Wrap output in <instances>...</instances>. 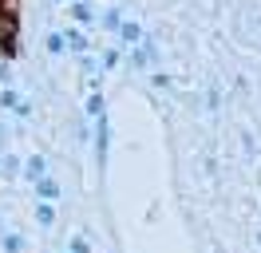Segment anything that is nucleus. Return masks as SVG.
Here are the masks:
<instances>
[{"mask_svg": "<svg viewBox=\"0 0 261 253\" xmlns=\"http://www.w3.org/2000/svg\"><path fill=\"white\" fill-rule=\"evenodd\" d=\"M16 40H20L16 12H0V56H4V60L16 56Z\"/></svg>", "mask_w": 261, "mask_h": 253, "instance_id": "obj_1", "label": "nucleus"}, {"mask_svg": "<svg viewBox=\"0 0 261 253\" xmlns=\"http://www.w3.org/2000/svg\"><path fill=\"white\" fill-rule=\"evenodd\" d=\"M107 135H111L107 115H95V162H99V170H103V162H107Z\"/></svg>", "mask_w": 261, "mask_h": 253, "instance_id": "obj_2", "label": "nucleus"}, {"mask_svg": "<svg viewBox=\"0 0 261 253\" xmlns=\"http://www.w3.org/2000/svg\"><path fill=\"white\" fill-rule=\"evenodd\" d=\"M36 194H40L44 202H56V198H60V182H51L48 174H44V178H36Z\"/></svg>", "mask_w": 261, "mask_h": 253, "instance_id": "obj_3", "label": "nucleus"}, {"mask_svg": "<svg viewBox=\"0 0 261 253\" xmlns=\"http://www.w3.org/2000/svg\"><path fill=\"white\" fill-rule=\"evenodd\" d=\"M119 40H123V44H139V40H143V28H139V24H119Z\"/></svg>", "mask_w": 261, "mask_h": 253, "instance_id": "obj_4", "label": "nucleus"}, {"mask_svg": "<svg viewBox=\"0 0 261 253\" xmlns=\"http://www.w3.org/2000/svg\"><path fill=\"white\" fill-rule=\"evenodd\" d=\"M44 170H48V162H44V158H40V155H36V158H28V162H24V174H28L32 182H36V178H44Z\"/></svg>", "mask_w": 261, "mask_h": 253, "instance_id": "obj_5", "label": "nucleus"}, {"mask_svg": "<svg viewBox=\"0 0 261 253\" xmlns=\"http://www.w3.org/2000/svg\"><path fill=\"white\" fill-rule=\"evenodd\" d=\"M36 221H40V225H51V221H56V210H51L48 202H44V206H36Z\"/></svg>", "mask_w": 261, "mask_h": 253, "instance_id": "obj_6", "label": "nucleus"}, {"mask_svg": "<svg viewBox=\"0 0 261 253\" xmlns=\"http://www.w3.org/2000/svg\"><path fill=\"white\" fill-rule=\"evenodd\" d=\"M24 249V237L20 234H4V253H20Z\"/></svg>", "mask_w": 261, "mask_h": 253, "instance_id": "obj_7", "label": "nucleus"}, {"mask_svg": "<svg viewBox=\"0 0 261 253\" xmlns=\"http://www.w3.org/2000/svg\"><path fill=\"white\" fill-rule=\"evenodd\" d=\"M87 115H103V95H91V99H87Z\"/></svg>", "mask_w": 261, "mask_h": 253, "instance_id": "obj_8", "label": "nucleus"}, {"mask_svg": "<svg viewBox=\"0 0 261 253\" xmlns=\"http://www.w3.org/2000/svg\"><path fill=\"white\" fill-rule=\"evenodd\" d=\"M67 44H71V47H75V52H83V47H87V40H83V36H80V32H67Z\"/></svg>", "mask_w": 261, "mask_h": 253, "instance_id": "obj_9", "label": "nucleus"}, {"mask_svg": "<svg viewBox=\"0 0 261 253\" xmlns=\"http://www.w3.org/2000/svg\"><path fill=\"white\" fill-rule=\"evenodd\" d=\"M48 52H64V36H60V32L48 36Z\"/></svg>", "mask_w": 261, "mask_h": 253, "instance_id": "obj_10", "label": "nucleus"}, {"mask_svg": "<svg viewBox=\"0 0 261 253\" xmlns=\"http://www.w3.org/2000/svg\"><path fill=\"white\" fill-rule=\"evenodd\" d=\"M0 103H4V107H12V111L20 107V99H16V91H4V95H0Z\"/></svg>", "mask_w": 261, "mask_h": 253, "instance_id": "obj_11", "label": "nucleus"}, {"mask_svg": "<svg viewBox=\"0 0 261 253\" xmlns=\"http://www.w3.org/2000/svg\"><path fill=\"white\" fill-rule=\"evenodd\" d=\"M71 253H91V245H87V237H75V241H71Z\"/></svg>", "mask_w": 261, "mask_h": 253, "instance_id": "obj_12", "label": "nucleus"}, {"mask_svg": "<svg viewBox=\"0 0 261 253\" xmlns=\"http://www.w3.org/2000/svg\"><path fill=\"white\" fill-rule=\"evenodd\" d=\"M119 24H123V20H119V12H107V16H103V28H119Z\"/></svg>", "mask_w": 261, "mask_h": 253, "instance_id": "obj_13", "label": "nucleus"}, {"mask_svg": "<svg viewBox=\"0 0 261 253\" xmlns=\"http://www.w3.org/2000/svg\"><path fill=\"white\" fill-rule=\"evenodd\" d=\"M75 20H91V8H87V4H75Z\"/></svg>", "mask_w": 261, "mask_h": 253, "instance_id": "obj_14", "label": "nucleus"}]
</instances>
